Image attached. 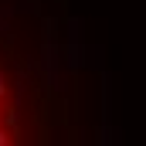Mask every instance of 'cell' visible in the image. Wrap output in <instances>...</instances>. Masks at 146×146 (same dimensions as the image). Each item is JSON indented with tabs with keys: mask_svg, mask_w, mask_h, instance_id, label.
<instances>
[{
	"mask_svg": "<svg viewBox=\"0 0 146 146\" xmlns=\"http://www.w3.org/2000/svg\"><path fill=\"white\" fill-rule=\"evenodd\" d=\"M54 58V27L34 0H0V146H31L34 109Z\"/></svg>",
	"mask_w": 146,
	"mask_h": 146,
	"instance_id": "1",
	"label": "cell"
}]
</instances>
